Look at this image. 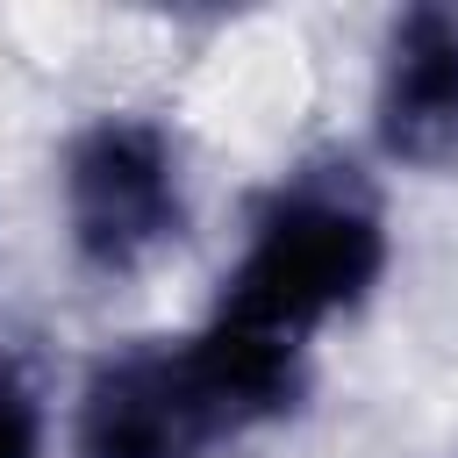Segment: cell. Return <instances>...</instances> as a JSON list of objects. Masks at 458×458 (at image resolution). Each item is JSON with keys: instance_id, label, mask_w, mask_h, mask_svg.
Returning <instances> with one entry per match:
<instances>
[{"instance_id": "obj_5", "label": "cell", "mask_w": 458, "mask_h": 458, "mask_svg": "<svg viewBox=\"0 0 458 458\" xmlns=\"http://www.w3.org/2000/svg\"><path fill=\"white\" fill-rule=\"evenodd\" d=\"M43 451V408L36 394L0 365V458H36Z\"/></svg>"}, {"instance_id": "obj_4", "label": "cell", "mask_w": 458, "mask_h": 458, "mask_svg": "<svg viewBox=\"0 0 458 458\" xmlns=\"http://www.w3.org/2000/svg\"><path fill=\"white\" fill-rule=\"evenodd\" d=\"M379 150L401 165H451L458 157V14L451 7H408L386 36L379 64Z\"/></svg>"}, {"instance_id": "obj_3", "label": "cell", "mask_w": 458, "mask_h": 458, "mask_svg": "<svg viewBox=\"0 0 458 458\" xmlns=\"http://www.w3.org/2000/svg\"><path fill=\"white\" fill-rule=\"evenodd\" d=\"M243 437L193 344H143L107 358L79 394V458H200Z\"/></svg>"}, {"instance_id": "obj_2", "label": "cell", "mask_w": 458, "mask_h": 458, "mask_svg": "<svg viewBox=\"0 0 458 458\" xmlns=\"http://www.w3.org/2000/svg\"><path fill=\"white\" fill-rule=\"evenodd\" d=\"M64 222L93 272L150 265L186 229L179 157H172L165 129H150L136 114H107V122L79 129L64 150Z\"/></svg>"}, {"instance_id": "obj_1", "label": "cell", "mask_w": 458, "mask_h": 458, "mask_svg": "<svg viewBox=\"0 0 458 458\" xmlns=\"http://www.w3.org/2000/svg\"><path fill=\"white\" fill-rule=\"evenodd\" d=\"M379 265H386L379 208L358 186L301 179L258 215V236L236 258L215 315L236 329L279 336V344H308L329 315L372 293Z\"/></svg>"}]
</instances>
